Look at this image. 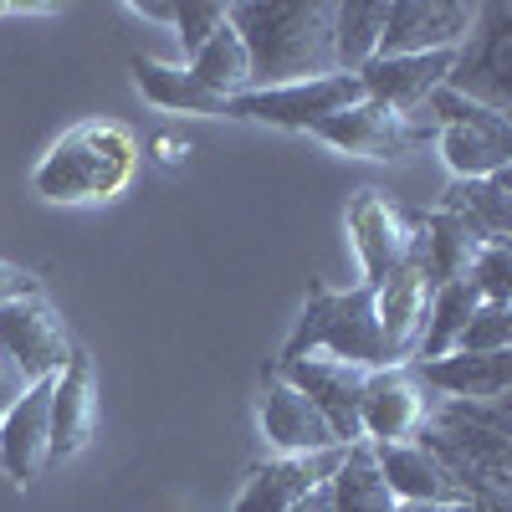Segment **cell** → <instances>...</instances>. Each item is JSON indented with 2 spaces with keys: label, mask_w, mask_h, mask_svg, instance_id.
<instances>
[{
  "label": "cell",
  "mask_w": 512,
  "mask_h": 512,
  "mask_svg": "<svg viewBox=\"0 0 512 512\" xmlns=\"http://www.w3.org/2000/svg\"><path fill=\"white\" fill-rule=\"evenodd\" d=\"M441 210L456 216L482 246L507 241L512 236V175L502 169V175H487V180H451Z\"/></svg>",
  "instance_id": "22"
},
{
  "label": "cell",
  "mask_w": 512,
  "mask_h": 512,
  "mask_svg": "<svg viewBox=\"0 0 512 512\" xmlns=\"http://www.w3.org/2000/svg\"><path fill=\"white\" fill-rule=\"evenodd\" d=\"M282 384H292L323 420L338 446H359V395H364V379L369 369L359 364H344V359H323V354H308V359H287L277 369Z\"/></svg>",
  "instance_id": "10"
},
{
  "label": "cell",
  "mask_w": 512,
  "mask_h": 512,
  "mask_svg": "<svg viewBox=\"0 0 512 512\" xmlns=\"http://www.w3.org/2000/svg\"><path fill=\"white\" fill-rule=\"evenodd\" d=\"M482 308V297H477V287L472 282H441L436 292H431V308H425V328H420V338H415V364H431V359H441V354H451L456 349V338H461V328H466V318H472Z\"/></svg>",
  "instance_id": "25"
},
{
  "label": "cell",
  "mask_w": 512,
  "mask_h": 512,
  "mask_svg": "<svg viewBox=\"0 0 512 512\" xmlns=\"http://www.w3.org/2000/svg\"><path fill=\"white\" fill-rule=\"evenodd\" d=\"M512 11L507 6H477L472 36L456 47V67L446 77V88L472 98L492 113H507L512 103Z\"/></svg>",
  "instance_id": "7"
},
{
  "label": "cell",
  "mask_w": 512,
  "mask_h": 512,
  "mask_svg": "<svg viewBox=\"0 0 512 512\" xmlns=\"http://www.w3.org/2000/svg\"><path fill=\"white\" fill-rule=\"evenodd\" d=\"M313 139H323L338 154H354V159H405V154L431 144L436 128L431 123H415L410 113H395V108H384V103L359 98L354 108L323 118L313 128Z\"/></svg>",
  "instance_id": "8"
},
{
  "label": "cell",
  "mask_w": 512,
  "mask_h": 512,
  "mask_svg": "<svg viewBox=\"0 0 512 512\" xmlns=\"http://www.w3.org/2000/svg\"><path fill=\"white\" fill-rule=\"evenodd\" d=\"M308 354L344 359V364H359V369H390L384 344H379V323H374V287L359 282V287L338 292V287L313 282L303 318H297L287 349H282V364L308 359Z\"/></svg>",
  "instance_id": "4"
},
{
  "label": "cell",
  "mask_w": 512,
  "mask_h": 512,
  "mask_svg": "<svg viewBox=\"0 0 512 512\" xmlns=\"http://www.w3.org/2000/svg\"><path fill=\"white\" fill-rule=\"evenodd\" d=\"M390 512H482L477 502H395Z\"/></svg>",
  "instance_id": "34"
},
{
  "label": "cell",
  "mask_w": 512,
  "mask_h": 512,
  "mask_svg": "<svg viewBox=\"0 0 512 512\" xmlns=\"http://www.w3.org/2000/svg\"><path fill=\"white\" fill-rule=\"evenodd\" d=\"M456 67V52H425V57H374L359 67V88L369 103H384L395 113H415Z\"/></svg>",
  "instance_id": "17"
},
{
  "label": "cell",
  "mask_w": 512,
  "mask_h": 512,
  "mask_svg": "<svg viewBox=\"0 0 512 512\" xmlns=\"http://www.w3.org/2000/svg\"><path fill=\"white\" fill-rule=\"evenodd\" d=\"M21 390H26V379H21V369L0 354V410H6L11 400H21Z\"/></svg>",
  "instance_id": "33"
},
{
  "label": "cell",
  "mask_w": 512,
  "mask_h": 512,
  "mask_svg": "<svg viewBox=\"0 0 512 512\" xmlns=\"http://www.w3.org/2000/svg\"><path fill=\"white\" fill-rule=\"evenodd\" d=\"M287 512H333V507H328V482H323L318 492H308L297 507H287Z\"/></svg>",
  "instance_id": "36"
},
{
  "label": "cell",
  "mask_w": 512,
  "mask_h": 512,
  "mask_svg": "<svg viewBox=\"0 0 512 512\" xmlns=\"http://www.w3.org/2000/svg\"><path fill=\"white\" fill-rule=\"evenodd\" d=\"M128 11L144 16V21H164V26H175V6H164V0H134Z\"/></svg>",
  "instance_id": "35"
},
{
  "label": "cell",
  "mask_w": 512,
  "mask_h": 512,
  "mask_svg": "<svg viewBox=\"0 0 512 512\" xmlns=\"http://www.w3.org/2000/svg\"><path fill=\"white\" fill-rule=\"evenodd\" d=\"M415 246H420V262L425 272H431V287L441 282H461L466 272H472L482 241L466 231L456 216H446V210H436V216H420L415 221Z\"/></svg>",
  "instance_id": "24"
},
{
  "label": "cell",
  "mask_w": 512,
  "mask_h": 512,
  "mask_svg": "<svg viewBox=\"0 0 512 512\" xmlns=\"http://www.w3.org/2000/svg\"><path fill=\"white\" fill-rule=\"evenodd\" d=\"M231 26L246 47L251 93L313 82L333 72L328 0H246V6H231Z\"/></svg>",
  "instance_id": "1"
},
{
  "label": "cell",
  "mask_w": 512,
  "mask_h": 512,
  "mask_svg": "<svg viewBox=\"0 0 512 512\" xmlns=\"http://www.w3.org/2000/svg\"><path fill=\"white\" fill-rule=\"evenodd\" d=\"M431 272L420 262V246L410 236V251L400 256V267L374 287V323H379V344L390 364H405L415 354V338L425 328V308H431Z\"/></svg>",
  "instance_id": "12"
},
{
  "label": "cell",
  "mask_w": 512,
  "mask_h": 512,
  "mask_svg": "<svg viewBox=\"0 0 512 512\" xmlns=\"http://www.w3.org/2000/svg\"><path fill=\"white\" fill-rule=\"evenodd\" d=\"M226 21H231V6H216V0H190V6H175V41H180L185 62H190Z\"/></svg>",
  "instance_id": "31"
},
{
  "label": "cell",
  "mask_w": 512,
  "mask_h": 512,
  "mask_svg": "<svg viewBox=\"0 0 512 512\" xmlns=\"http://www.w3.org/2000/svg\"><path fill=\"white\" fill-rule=\"evenodd\" d=\"M57 379V374H52ZM52 379H36L0 410V472L16 487H31L47 472V446H52Z\"/></svg>",
  "instance_id": "14"
},
{
  "label": "cell",
  "mask_w": 512,
  "mask_h": 512,
  "mask_svg": "<svg viewBox=\"0 0 512 512\" xmlns=\"http://www.w3.org/2000/svg\"><path fill=\"white\" fill-rule=\"evenodd\" d=\"M369 456L395 502H472L461 492V482L420 441H384V446H369Z\"/></svg>",
  "instance_id": "19"
},
{
  "label": "cell",
  "mask_w": 512,
  "mask_h": 512,
  "mask_svg": "<svg viewBox=\"0 0 512 512\" xmlns=\"http://www.w3.org/2000/svg\"><path fill=\"white\" fill-rule=\"evenodd\" d=\"M410 118H425L436 128V149L456 180H487L512 164V123L507 113H492L451 88H436Z\"/></svg>",
  "instance_id": "5"
},
{
  "label": "cell",
  "mask_w": 512,
  "mask_h": 512,
  "mask_svg": "<svg viewBox=\"0 0 512 512\" xmlns=\"http://www.w3.org/2000/svg\"><path fill=\"white\" fill-rule=\"evenodd\" d=\"M425 415H431V400H425V384L405 369H369L364 395H359V441L384 446V441H415Z\"/></svg>",
  "instance_id": "13"
},
{
  "label": "cell",
  "mask_w": 512,
  "mask_h": 512,
  "mask_svg": "<svg viewBox=\"0 0 512 512\" xmlns=\"http://www.w3.org/2000/svg\"><path fill=\"white\" fill-rule=\"evenodd\" d=\"M134 72V88L164 108V113H195V118H226V98L205 93L200 82L185 72V62H159V57H134L128 62Z\"/></svg>",
  "instance_id": "23"
},
{
  "label": "cell",
  "mask_w": 512,
  "mask_h": 512,
  "mask_svg": "<svg viewBox=\"0 0 512 512\" xmlns=\"http://www.w3.org/2000/svg\"><path fill=\"white\" fill-rule=\"evenodd\" d=\"M420 384H431L451 400L497 405L512 390V354H441L420 364Z\"/></svg>",
  "instance_id": "21"
},
{
  "label": "cell",
  "mask_w": 512,
  "mask_h": 512,
  "mask_svg": "<svg viewBox=\"0 0 512 512\" xmlns=\"http://www.w3.org/2000/svg\"><path fill=\"white\" fill-rule=\"evenodd\" d=\"M477 26V6L466 0H395L384 16L379 57H425V52H456Z\"/></svg>",
  "instance_id": "11"
},
{
  "label": "cell",
  "mask_w": 512,
  "mask_h": 512,
  "mask_svg": "<svg viewBox=\"0 0 512 512\" xmlns=\"http://www.w3.org/2000/svg\"><path fill=\"white\" fill-rule=\"evenodd\" d=\"M262 436L277 456H318V451L338 446L328 420L282 379H272L267 395H262Z\"/></svg>",
  "instance_id": "20"
},
{
  "label": "cell",
  "mask_w": 512,
  "mask_h": 512,
  "mask_svg": "<svg viewBox=\"0 0 512 512\" xmlns=\"http://www.w3.org/2000/svg\"><path fill=\"white\" fill-rule=\"evenodd\" d=\"M344 451L349 446H333V451H318V456H272L262 466H251V477L241 482L231 512H287V507H297L308 492H318L338 472Z\"/></svg>",
  "instance_id": "15"
},
{
  "label": "cell",
  "mask_w": 512,
  "mask_h": 512,
  "mask_svg": "<svg viewBox=\"0 0 512 512\" xmlns=\"http://www.w3.org/2000/svg\"><path fill=\"white\" fill-rule=\"evenodd\" d=\"M0 354H6L26 384L52 379L67 369L72 359V338L62 328V318L52 313L47 297H16V303L0 308Z\"/></svg>",
  "instance_id": "9"
},
{
  "label": "cell",
  "mask_w": 512,
  "mask_h": 512,
  "mask_svg": "<svg viewBox=\"0 0 512 512\" xmlns=\"http://www.w3.org/2000/svg\"><path fill=\"white\" fill-rule=\"evenodd\" d=\"M507 349H512V308L482 303L472 318H466L451 354H507Z\"/></svg>",
  "instance_id": "29"
},
{
  "label": "cell",
  "mask_w": 512,
  "mask_h": 512,
  "mask_svg": "<svg viewBox=\"0 0 512 512\" xmlns=\"http://www.w3.org/2000/svg\"><path fill=\"white\" fill-rule=\"evenodd\" d=\"M52 6H31V0H0V16H47Z\"/></svg>",
  "instance_id": "37"
},
{
  "label": "cell",
  "mask_w": 512,
  "mask_h": 512,
  "mask_svg": "<svg viewBox=\"0 0 512 512\" xmlns=\"http://www.w3.org/2000/svg\"><path fill=\"white\" fill-rule=\"evenodd\" d=\"M466 282L477 287L482 303H497V308H512V251L507 241H492L477 251L472 272H466Z\"/></svg>",
  "instance_id": "30"
},
{
  "label": "cell",
  "mask_w": 512,
  "mask_h": 512,
  "mask_svg": "<svg viewBox=\"0 0 512 512\" xmlns=\"http://www.w3.org/2000/svg\"><path fill=\"white\" fill-rule=\"evenodd\" d=\"M446 472L461 482V492L472 497L482 512H507V487H512V431H507V410L477 405V400H446L425 415L420 436Z\"/></svg>",
  "instance_id": "2"
},
{
  "label": "cell",
  "mask_w": 512,
  "mask_h": 512,
  "mask_svg": "<svg viewBox=\"0 0 512 512\" xmlns=\"http://www.w3.org/2000/svg\"><path fill=\"white\" fill-rule=\"evenodd\" d=\"M93 425H98V374H93L88 354L72 349L67 369L52 379V446H47V461H72L93 441Z\"/></svg>",
  "instance_id": "18"
},
{
  "label": "cell",
  "mask_w": 512,
  "mask_h": 512,
  "mask_svg": "<svg viewBox=\"0 0 512 512\" xmlns=\"http://www.w3.org/2000/svg\"><path fill=\"white\" fill-rule=\"evenodd\" d=\"M185 72L200 82L205 93H216V98H241V93H251V67H246V47H241V36H236V26L226 21L216 36L205 41V47L185 62Z\"/></svg>",
  "instance_id": "27"
},
{
  "label": "cell",
  "mask_w": 512,
  "mask_h": 512,
  "mask_svg": "<svg viewBox=\"0 0 512 512\" xmlns=\"http://www.w3.org/2000/svg\"><path fill=\"white\" fill-rule=\"evenodd\" d=\"M328 507L333 512H390L395 507V497H390V487H384L364 441L349 446L344 461H338V472L328 477Z\"/></svg>",
  "instance_id": "28"
},
{
  "label": "cell",
  "mask_w": 512,
  "mask_h": 512,
  "mask_svg": "<svg viewBox=\"0 0 512 512\" xmlns=\"http://www.w3.org/2000/svg\"><path fill=\"white\" fill-rule=\"evenodd\" d=\"M36 292H41V282H36L26 267H16V262H0V308L16 303V297H36Z\"/></svg>",
  "instance_id": "32"
},
{
  "label": "cell",
  "mask_w": 512,
  "mask_h": 512,
  "mask_svg": "<svg viewBox=\"0 0 512 512\" xmlns=\"http://www.w3.org/2000/svg\"><path fill=\"white\" fill-rule=\"evenodd\" d=\"M364 98L359 72H328L313 82H287V88H262L241 93L226 103V118H251L267 128H292V134H313V128L333 113H344Z\"/></svg>",
  "instance_id": "6"
},
{
  "label": "cell",
  "mask_w": 512,
  "mask_h": 512,
  "mask_svg": "<svg viewBox=\"0 0 512 512\" xmlns=\"http://www.w3.org/2000/svg\"><path fill=\"white\" fill-rule=\"evenodd\" d=\"M384 0H344L333 6V72H359L379 57V36H384Z\"/></svg>",
  "instance_id": "26"
},
{
  "label": "cell",
  "mask_w": 512,
  "mask_h": 512,
  "mask_svg": "<svg viewBox=\"0 0 512 512\" xmlns=\"http://www.w3.org/2000/svg\"><path fill=\"white\" fill-rule=\"evenodd\" d=\"M139 175V139L118 118H88L36 159L31 195L47 205H108Z\"/></svg>",
  "instance_id": "3"
},
{
  "label": "cell",
  "mask_w": 512,
  "mask_h": 512,
  "mask_svg": "<svg viewBox=\"0 0 512 512\" xmlns=\"http://www.w3.org/2000/svg\"><path fill=\"white\" fill-rule=\"evenodd\" d=\"M410 236H415V226L390 205L384 190H359L349 200V241H354V256H359L364 287H379L400 267V256L410 251Z\"/></svg>",
  "instance_id": "16"
}]
</instances>
